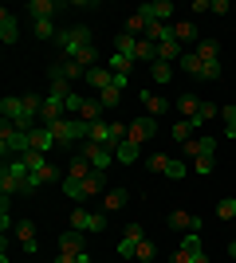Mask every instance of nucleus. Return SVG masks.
Returning a JSON list of instances; mask_svg holds the SVG:
<instances>
[{
	"mask_svg": "<svg viewBox=\"0 0 236 263\" xmlns=\"http://www.w3.org/2000/svg\"><path fill=\"white\" fill-rule=\"evenodd\" d=\"M169 232H201V216H193L185 209L169 212Z\"/></svg>",
	"mask_w": 236,
	"mask_h": 263,
	"instance_id": "nucleus-8",
	"label": "nucleus"
},
{
	"mask_svg": "<svg viewBox=\"0 0 236 263\" xmlns=\"http://www.w3.org/2000/svg\"><path fill=\"white\" fill-rule=\"evenodd\" d=\"M83 157H87L99 173H106L114 165V149H106V145H99V142H83Z\"/></svg>",
	"mask_w": 236,
	"mask_h": 263,
	"instance_id": "nucleus-3",
	"label": "nucleus"
},
{
	"mask_svg": "<svg viewBox=\"0 0 236 263\" xmlns=\"http://www.w3.org/2000/svg\"><path fill=\"white\" fill-rule=\"evenodd\" d=\"M181 252L189 255V259H193V255H201V252H205V243H201V232H185V240H181Z\"/></svg>",
	"mask_w": 236,
	"mask_h": 263,
	"instance_id": "nucleus-28",
	"label": "nucleus"
},
{
	"mask_svg": "<svg viewBox=\"0 0 236 263\" xmlns=\"http://www.w3.org/2000/svg\"><path fill=\"white\" fill-rule=\"evenodd\" d=\"M216 216H221V220H232L236 216V200H221V204H216Z\"/></svg>",
	"mask_w": 236,
	"mask_h": 263,
	"instance_id": "nucleus-44",
	"label": "nucleus"
},
{
	"mask_svg": "<svg viewBox=\"0 0 236 263\" xmlns=\"http://www.w3.org/2000/svg\"><path fill=\"white\" fill-rule=\"evenodd\" d=\"M56 263H75V259H71V255H59V259Z\"/></svg>",
	"mask_w": 236,
	"mask_h": 263,
	"instance_id": "nucleus-49",
	"label": "nucleus"
},
{
	"mask_svg": "<svg viewBox=\"0 0 236 263\" xmlns=\"http://www.w3.org/2000/svg\"><path fill=\"white\" fill-rule=\"evenodd\" d=\"M32 149V130H20V126H0V154H4V161L8 157H24Z\"/></svg>",
	"mask_w": 236,
	"mask_h": 263,
	"instance_id": "nucleus-1",
	"label": "nucleus"
},
{
	"mask_svg": "<svg viewBox=\"0 0 236 263\" xmlns=\"http://www.w3.org/2000/svg\"><path fill=\"white\" fill-rule=\"evenodd\" d=\"M0 40H4V44H16V40H20V24H16V16H12L8 8L0 12Z\"/></svg>",
	"mask_w": 236,
	"mask_h": 263,
	"instance_id": "nucleus-16",
	"label": "nucleus"
},
{
	"mask_svg": "<svg viewBox=\"0 0 236 263\" xmlns=\"http://www.w3.org/2000/svg\"><path fill=\"white\" fill-rule=\"evenodd\" d=\"M138 12H142V16H146L150 24H154V20H161V24H173V20H169V16H173V4H169V0H150V4H142Z\"/></svg>",
	"mask_w": 236,
	"mask_h": 263,
	"instance_id": "nucleus-7",
	"label": "nucleus"
},
{
	"mask_svg": "<svg viewBox=\"0 0 236 263\" xmlns=\"http://www.w3.org/2000/svg\"><path fill=\"white\" fill-rule=\"evenodd\" d=\"M83 106H87V99H83V95H75V90H71V95H67V102H63L67 118H79V114H83Z\"/></svg>",
	"mask_w": 236,
	"mask_h": 263,
	"instance_id": "nucleus-36",
	"label": "nucleus"
},
{
	"mask_svg": "<svg viewBox=\"0 0 236 263\" xmlns=\"http://www.w3.org/2000/svg\"><path fill=\"white\" fill-rule=\"evenodd\" d=\"M32 32H35V40H40V44H47V40H56V24L51 20H32Z\"/></svg>",
	"mask_w": 236,
	"mask_h": 263,
	"instance_id": "nucleus-29",
	"label": "nucleus"
},
{
	"mask_svg": "<svg viewBox=\"0 0 236 263\" xmlns=\"http://www.w3.org/2000/svg\"><path fill=\"white\" fill-rule=\"evenodd\" d=\"M138 154H142V145L126 138V142L118 145V149H114V161H122V165H134V161H138Z\"/></svg>",
	"mask_w": 236,
	"mask_h": 263,
	"instance_id": "nucleus-25",
	"label": "nucleus"
},
{
	"mask_svg": "<svg viewBox=\"0 0 236 263\" xmlns=\"http://www.w3.org/2000/svg\"><path fill=\"white\" fill-rule=\"evenodd\" d=\"M106 67H111V75H118V79H130V71H134V59H130V55H118V51H111Z\"/></svg>",
	"mask_w": 236,
	"mask_h": 263,
	"instance_id": "nucleus-18",
	"label": "nucleus"
},
{
	"mask_svg": "<svg viewBox=\"0 0 236 263\" xmlns=\"http://www.w3.org/2000/svg\"><path fill=\"white\" fill-rule=\"evenodd\" d=\"M173 35H177V44H197V24L193 20H173Z\"/></svg>",
	"mask_w": 236,
	"mask_h": 263,
	"instance_id": "nucleus-20",
	"label": "nucleus"
},
{
	"mask_svg": "<svg viewBox=\"0 0 236 263\" xmlns=\"http://www.w3.org/2000/svg\"><path fill=\"white\" fill-rule=\"evenodd\" d=\"M197 173H213V157H197Z\"/></svg>",
	"mask_w": 236,
	"mask_h": 263,
	"instance_id": "nucleus-45",
	"label": "nucleus"
},
{
	"mask_svg": "<svg viewBox=\"0 0 236 263\" xmlns=\"http://www.w3.org/2000/svg\"><path fill=\"white\" fill-rule=\"evenodd\" d=\"M87 83H90L95 90H99V95H102L106 87H114V75H111V67H90V71H87Z\"/></svg>",
	"mask_w": 236,
	"mask_h": 263,
	"instance_id": "nucleus-17",
	"label": "nucleus"
},
{
	"mask_svg": "<svg viewBox=\"0 0 236 263\" xmlns=\"http://www.w3.org/2000/svg\"><path fill=\"white\" fill-rule=\"evenodd\" d=\"M138 99L146 102V110H150V118H161L166 114V99H157V95H150V90H142Z\"/></svg>",
	"mask_w": 236,
	"mask_h": 263,
	"instance_id": "nucleus-31",
	"label": "nucleus"
},
{
	"mask_svg": "<svg viewBox=\"0 0 236 263\" xmlns=\"http://www.w3.org/2000/svg\"><path fill=\"white\" fill-rule=\"evenodd\" d=\"M71 232H90V212L87 209H75V212H71Z\"/></svg>",
	"mask_w": 236,
	"mask_h": 263,
	"instance_id": "nucleus-39",
	"label": "nucleus"
},
{
	"mask_svg": "<svg viewBox=\"0 0 236 263\" xmlns=\"http://www.w3.org/2000/svg\"><path fill=\"white\" fill-rule=\"evenodd\" d=\"M193 134H197V130H193V126H189L185 118L169 126V138H173V142H181V145H185V142H193Z\"/></svg>",
	"mask_w": 236,
	"mask_h": 263,
	"instance_id": "nucleus-27",
	"label": "nucleus"
},
{
	"mask_svg": "<svg viewBox=\"0 0 236 263\" xmlns=\"http://www.w3.org/2000/svg\"><path fill=\"white\" fill-rule=\"evenodd\" d=\"M134 59H142V63H150V67H154V63H157V44H150V40H138Z\"/></svg>",
	"mask_w": 236,
	"mask_h": 263,
	"instance_id": "nucleus-33",
	"label": "nucleus"
},
{
	"mask_svg": "<svg viewBox=\"0 0 236 263\" xmlns=\"http://www.w3.org/2000/svg\"><path fill=\"white\" fill-rule=\"evenodd\" d=\"M59 185H63L67 200H87V193H83V181H75V177H67V173H63V181H59Z\"/></svg>",
	"mask_w": 236,
	"mask_h": 263,
	"instance_id": "nucleus-32",
	"label": "nucleus"
},
{
	"mask_svg": "<svg viewBox=\"0 0 236 263\" xmlns=\"http://www.w3.org/2000/svg\"><path fill=\"white\" fill-rule=\"evenodd\" d=\"M28 12H32V20H51V16L59 12V4H56V0H32Z\"/></svg>",
	"mask_w": 236,
	"mask_h": 263,
	"instance_id": "nucleus-22",
	"label": "nucleus"
},
{
	"mask_svg": "<svg viewBox=\"0 0 236 263\" xmlns=\"http://www.w3.org/2000/svg\"><path fill=\"white\" fill-rule=\"evenodd\" d=\"M181 71H185V75H193V79H201V83H205V59H201V55H197V51H193V47H189V51H185V55H181Z\"/></svg>",
	"mask_w": 236,
	"mask_h": 263,
	"instance_id": "nucleus-11",
	"label": "nucleus"
},
{
	"mask_svg": "<svg viewBox=\"0 0 236 263\" xmlns=\"http://www.w3.org/2000/svg\"><path fill=\"white\" fill-rule=\"evenodd\" d=\"M150 79H154L157 87H166L169 79H173V63H154L150 67Z\"/></svg>",
	"mask_w": 236,
	"mask_h": 263,
	"instance_id": "nucleus-34",
	"label": "nucleus"
},
{
	"mask_svg": "<svg viewBox=\"0 0 236 263\" xmlns=\"http://www.w3.org/2000/svg\"><path fill=\"white\" fill-rule=\"evenodd\" d=\"M221 118H225V126H228L225 138H236V106H221Z\"/></svg>",
	"mask_w": 236,
	"mask_h": 263,
	"instance_id": "nucleus-41",
	"label": "nucleus"
},
{
	"mask_svg": "<svg viewBox=\"0 0 236 263\" xmlns=\"http://www.w3.org/2000/svg\"><path fill=\"white\" fill-rule=\"evenodd\" d=\"M83 232H63L59 236V255H83Z\"/></svg>",
	"mask_w": 236,
	"mask_h": 263,
	"instance_id": "nucleus-14",
	"label": "nucleus"
},
{
	"mask_svg": "<svg viewBox=\"0 0 236 263\" xmlns=\"http://www.w3.org/2000/svg\"><path fill=\"white\" fill-rule=\"evenodd\" d=\"M177 110H181V118L189 122V118H197V110H201V102H197V99H189V95H185V99L177 102Z\"/></svg>",
	"mask_w": 236,
	"mask_h": 263,
	"instance_id": "nucleus-40",
	"label": "nucleus"
},
{
	"mask_svg": "<svg viewBox=\"0 0 236 263\" xmlns=\"http://www.w3.org/2000/svg\"><path fill=\"white\" fill-rule=\"evenodd\" d=\"M142 236H146V232H142V224H130V228H126V236L118 240V255H122V259H134Z\"/></svg>",
	"mask_w": 236,
	"mask_h": 263,
	"instance_id": "nucleus-6",
	"label": "nucleus"
},
{
	"mask_svg": "<svg viewBox=\"0 0 236 263\" xmlns=\"http://www.w3.org/2000/svg\"><path fill=\"white\" fill-rule=\"evenodd\" d=\"M173 263H189V255H185V252L177 248V252H173Z\"/></svg>",
	"mask_w": 236,
	"mask_h": 263,
	"instance_id": "nucleus-46",
	"label": "nucleus"
},
{
	"mask_svg": "<svg viewBox=\"0 0 236 263\" xmlns=\"http://www.w3.org/2000/svg\"><path fill=\"white\" fill-rule=\"evenodd\" d=\"M51 181H63V173H59L56 165L47 161V165H40V169H32V177H28V189H40V185H51Z\"/></svg>",
	"mask_w": 236,
	"mask_h": 263,
	"instance_id": "nucleus-9",
	"label": "nucleus"
},
{
	"mask_svg": "<svg viewBox=\"0 0 236 263\" xmlns=\"http://www.w3.org/2000/svg\"><path fill=\"white\" fill-rule=\"evenodd\" d=\"M193 51L201 55L205 63H221V44H216V40H197V47H193Z\"/></svg>",
	"mask_w": 236,
	"mask_h": 263,
	"instance_id": "nucleus-24",
	"label": "nucleus"
},
{
	"mask_svg": "<svg viewBox=\"0 0 236 263\" xmlns=\"http://www.w3.org/2000/svg\"><path fill=\"white\" fill-rule=\"evenodd\" d=\"M150 165H154L157 173H166L169 181H181V177L189 173V169H185V165H181L177 157H166V154H157V157H150Z\"/></svg>",
	"mask_w": 236,
	"mask_h": 263,
	"instance_id": "nucleus-5",
	"label": "nucleus"
},
{
	"mask_svg": "<svg viewBox=\"0 0 236 263\" xmlns=\"http://www.w3.org/2000/svg\"><path fill=\"white\" fill-rule=\"evenodd\" d=\"M102 185H106V173H99V169H95V173H90L87 181H83V193H87V200H90V197H99V193H102Z\"/></svg>",
	"mask_w": 236,
	"mask_h": 263,
	"instance_id": "nucleus-30",
	"label": "nucleus"
},
{
	"mask_svg": "<svg viewBox=\"0 0 236 263\" xmlns=\"http://www.w3.org/2000/svg\"><path fill=\"white\" fill-rule=\"evenodd\" d=\"M185 154L197 161V157H213L216 154V138H193V142H185Z\"/></svg>",
	"mask_w": 236,
	"mask_h": 263,
	"instance_id": "nucleus-12",
	"label": "nucleus"
},
{
	"mask_svg": "<svg viewBox=\"0 0 236 263\" xmlns=\"http://www.w3.org/2000/svg\"><path fill=\"white\" fill-rule=\"evenodd\" d=\"M32 149H40V154H51V149H56V134H51V126H35V130H32Z\"/></svg>",
	"mask_w": 236,
	"mask_h": 263,
	"instance_id": "nucleus-13",
	"label": "nucleus"
},
{
	"mask_svg": "<svg viewBox=\"0 0 236 263\" xmlns=\"http://www.w3.org/2000/svg\"><path fill=\"white\" fill-rule=\"evenodd\" d=\"M99 114H102V102H99V99H87V106H83V114H79V118H83V122H90V126H95V122H102Z\"/></svg>",
	"mask_w": 236,
	"mask_h": 263,
	"instance_id": "nucleus-37",
	"label": "nucleus"
},
{
	"mask_svg": "<svg viewBox=\"0 0 236 263\" xmlns=\"http://www.w3.org/2000/svg\"><path fill=\"white\" fill-rule=\"evenodd\" d=\"M189 263H209V255H205V252H201V255H193V259H189Z\"/></svg>",
	"mask_w": 236,
	"mask_h": 263,
	"instance_id": "nucleus-47",
	"label": "nucleus"
},
{
	"mask_svg": "<svg viewBox=\"0 0 236 263\" xmlns=\"http://www.w3.org/2000/svg\"><path fill=\"white\" fill-rule=\"evenodd\" d=\"M126 200H130V193H126V189H111V193L102 197V212H118V209H126Z\"/></svg>",
	"mask_w": 236,
	"mask_h": 263,
	"instance_id": "nucleus-23",
	"label": "nucleus"
},
{
	"mask_svg": "<svg viewBox=\"0 0 236 263\" xmlns=\"http://www.w3.org/2000/svg\"><path fill=\"white\" fill-rule=\"evenodd\" d=\"M16 236H20V243H24V252H28V255L40 252V243H35V224H32V220H20V224H16Z\"/></svg>",
	"mask_w": 236,
	"mask_h": 263,
	"instance_id": "nucleus-15",
	"label": "nucleus"
},
{
	"mask_svg": "<svg viewBox=\"0 0 236 263\" xmlns=\"http://www.w3.org/2000/svg\"><path fill=\"white\" fill-rule=\"evenodd\" d=\"M56 44H59V51H63V59H75V55L90 44V28H87V24H71V28H59Z\"/></svg>",
	"mask_w": 236,
	"mask_h": 263,
	"instance_id": "nucleus-2",
	"label": "nucleus"
},
{
	"mask_svg": "<svg viewBox=\"0 0 236 263\" xmlns=\"http://www.w3.org/2000/svg\"><path fill=\"white\" fill-rule=\"evenodd\" d=\"M228 255H232V259H236V240H228Z\"/></svg>",
	"mask_w": 236,
	"mask_h": 263,
	"instance_id": "nucleus-48",
	"label": "nucleus"
},
{
	"mask_svg": "<svg viewBox=\"0 0 236 263\" xmlns=\"http://www.w3.org/2000/svg\"><path fill=\"white\" fill-rule=\"evenodd\" d=\"M99 102H102V106H118V102H122V90H118V87H106L99 95Z\"/></svg>",
	"mask_w": 236,
	"mask_h": 263,
	"instance_id": "nucleus-42",
	"label": "nucleus"
},
{
	"mask_svg": "<svg viewBox=\"0 0 236 263\" xmlns=\"http://www.w3.org/2000/svg\"><path fill=\"white\" fill-rule=\"evenodd\" d=\"M114 51H118V55H130V59H134V51H138V40H134V35H118V40H114Z\"/></svg>",
	"mask_w": 236,
	"mask_h": 263,
	"instance_id": "nucleus-35",
	"label": "nucleus"
},
{
	"mask_svg": "<svg viewBox=\"0 0 236 263\" xmlns=\"http://www.w3.org/2000/svg\"><path fill=\"white\" fill-rule=\"evenodd\" d=\"M0 193H4V197H12V193H32V189H28V181L12 177L8 169H0Z\"/></svg>",
	"mask_w": 236,
	"mask_h": 263,
	"instance_id": "nucleus-19",
	"label": "nucleus"
},
{
	"mask_svg": "<svg viewBox=\"0 0 236 263\" xmlns=\"http://www.w3.org/2000/svg\"><path fill=\"white\" fill-rule=\"evenodd\" d=\"M154 134H157V118H150V114H146V118L126 122V138H130V142H138V145L146 142V138H154Z\"/></svg>",
	"mask_w": 236,
	"mask_h": 263,
	"instance_id": "nucleus-4",
	"label": "nucleus"
},
{
	"mask_svg": "<svg viewBox=\"0 0 236 263\" xmlns=\"http://www.w3.org/2000/svg\"><path fill=\"white\" fill-rule=\"evenodd\" d=\"M157 255V243L150 240V236H142V243H138V252H134V259H142V263H150Z\"/></svg>",
	"mask_w": 236,
	"mask_h": 263,
	"instance_id": "nucleus-38",
	"label": "nucleus"
},
{
	"mask_svg": "<svg viewBox=\"0 0 236 263\" xmlns=\"http://www.w3.org/2000/svg\"><path fill=\"white\" fill-rule=\"evenodd\" d=\"M51 79H67V83H75V79H87V71H83L75 59H59V63L51 67Z\"/></svg>",
	"mask_w": 236,
	"mask_h": 263,
	"instance_id": "nucleus-10",
	"label": "nucleus"
},
{
	"mask_svg": "<svg viewBox=\"0 0 236 263\" xmlns=\"http://www.w3.org/2000/svg\"><path fill=\"white\" fill-rule=\"evenodd\" d=\"M24 161H28V169H40V165H47V154H40V149H28V154H24Z\"/></svg>",
	"mask_w": 236,
	"mask_h": 263,
	"instance_id": "nucleus-43",
	"label": "nucleus"
},
{
	"mask_svg": "<svg viewBox=\"0 0 236 263\" xmlns=\"http://www.w3.org/2000/svg\"><path fill=\"white\" fill-rule=\"evenodd\" d=\"M51 134H56V145L71 149V142H75V130H71V118H59L56 126H51Z\"/></svg>",
	"mask_w": 236,
	"mask_h": 263,
	"instance_id": "nucleus-21",
	"label": "nucleus"
},
{
	"mask_svg": "<svg viewBox=\"0 0 236 263\" xmlns=\"http://www.w3.org/2000/svg\"><path fill=\"white\" fill-rule=\"evenodd\" d=\"M90 173H95V165H90L83 154H79V157H71V165H67V177H75V181H87Z\"/></svg>",
	"mask_w": 236,
	"mask_h": 263,
	"instance_id": "nucleus-26",
	"label": "nucleus"
}]
</instances>
